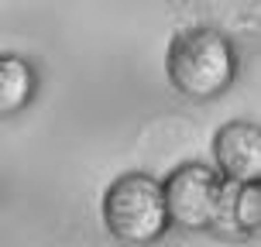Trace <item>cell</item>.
<instances>
[{
  "instance_id": "cell-1",
  "label": "cell",
  "mask_w": 261,
  "mask_h": 247,
  "mask_svg": "<svg viewBox=\"0 0 261 247\" xmlns=\"http://www.w3.org/2000/svg\"><path fill=\"white\" fill-rule=\"evenodd\" d=\"M165 72H169V83L186 100H213L234 83V45L213 28L179 31L165 55Z\"/></svg>"
},
{
  "instance_id": "cell-2",
  "label": "cell",
  "mask_w": 261,
  "mask_h": 247,
  "mask_svg": "<svg viewBox=\"0 0 261 247\" xmlns=\"http://www.w3.org/2000/svg\"><path fill=\"white\" fill-rule=\"evenodd\" d=\"M103 223L110 237L120 244H155L165 237L169 216H165V199L162 182L144 175V172H124L117 175L103 196Z\"/></svg>"
},
{
  "instance_id": "cell-3",
  "label": "cell",
  "mask_w": 261,
  "mask_h": 247,
  "mask_svg": "<svg viewBox=\"0 0 261 247\" xmlns=\"http://www.w3.org/2000/svg\"><path fill=\"white\" fill-rule=\"evenodd\" d=\"M220 196H223L220 175L206 165H179L162 182L165 216H169V223L182 227V230L213 227L217 209H220Z\"/></svg>"
},
{
  "instance_id": "cell-4",
  "label": "cell",
  "mask_w": 261,
  "mask_h": 247,
  "mask_svg": "<svg viewBox=\"0 0 261 247\" xmlns=\"http://www.w3.org/2000/svg\"><path fill=\"white\" fill-rule=\"evenodd\" d=\"M213 161L230 185H254L261 179V130L251 120H230L213 138Z\"/></svg>"
},
{
  "instance_id": "cell-5",
  "label": "cell",
  "mask_w": 261,
  "mask_h": 247,
  "mask_svg": "<svg viewBox=\"0 0 261 247\" xmlns=\"http://www.w3.org/2000/svg\"><path fill=\"white\" fill-rule=\"evenodd\" d=\"M35 96V69L17 55H0V114L24 110Z\"/></svg>"
}]
</instances>
